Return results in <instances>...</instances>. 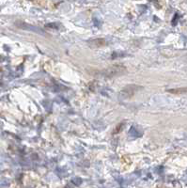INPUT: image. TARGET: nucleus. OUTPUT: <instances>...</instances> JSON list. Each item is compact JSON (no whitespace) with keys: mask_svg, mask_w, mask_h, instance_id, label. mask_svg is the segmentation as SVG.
Segmentation results:
<instances>
[{"mask_svg":"<svg viewBox=\"0 0 187 188\" xmlns=\"http://www.w3.org/2000/svg\"><path fill=\"white\" fill-rule=\"evenodd\" d=\"M127 72V69L123 65H114L110 66L106 69H103L102 71L98 72V74L105 76V77H113V76L120 75Z\"/></svg>","mask_w":187,"mask_h":188,"instance_id":"f257e3e1","label":"nucleus"},{"mask_svg":"<svg viewBox=\"0 0 187 188\" xmlns=\"http://www.w3.org/2000/svg\"><path fill=\"white\" fill-rule=\"evenodd\" d=\"M89 46L92 48H100L106 45V40L105 39H96L89 41Z\"/></svg>","mask_w":187,"mask_h":188,"instance_id":"7ed1b4c3","label":"nucleus"},{"mask_svg":"<svg viewBox=\"0 0 187 188\" xmlns=\"http://www.w3.org/2000/svg\"><path fill=\"white\" fill-rule=\"evenodd\" d=\"M142 89L141 86H137V85H129L126 86L125 88H123L121 89V91L120 92V97L121 99H128L133 97L138 90Z\"/></svg>","mask_w":187,"mask_h":188,"instance_id":"f03ea898","label":"nucleus"}]
</instances>
